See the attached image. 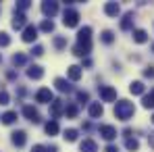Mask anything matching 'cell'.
Here are the masks:
<instances>
[{
    "label": "cell",
    "instance_id": "484cf974",
    "mask_svg": "<svg viewBox=\"0 0 154 152\" xmlns=\"http://www.w3.org/2000/svg\"><path fill=\"white\" fill-rule=\"evenodd\" d=\"M125 148L131 150V152H137L140 150V142H137L135 138H127V140H125Z\"/></svg>",
    "mask_w": 154,
    "mask_h": 152
},
{
    "label": "cell",
    "instance_id": "d4e9b609",
    "mask_svg": "<svg viewBox=\"0 0 154 152\" xmlns=\"http://www.w3.org/2000/svg\"><path fill=\"white\" fill-rule=\"evenodd\" d=\"M142 106H144V108H154V90L150 92V94H144Z\"/></svg>",
    "mask_w": 154,
    "mask_h": 152
},
{
    "label": "cell",
    "instance_id": "9a60e30c",
    "mask_svg": "<svg viewBox=\"0 0 154 152\" xmlns=\"http://www.w3.org/2000/svg\"><path fill=\"white\" fill-rule=\"evenodd\" d=\"M88 113H90V117H92V119H98V117H102V115H104V108H102V104H100V102H92V104H90V108H88Z\"/></svg>",
    "mask_w": 154,
    "mask_h": 152
},
{
    "label": "cell",
    "instance_id": "d590c367",
    "mask_svg": "<svg viewBox=\"0 0 154 152\" xmlns=\"http://www.w3.org/2000/svg\"><path fill=\"white\" fill-rule=\"evenodd\" d=\"M31 54H33V56H42V54H44V46H40V44H35V46L31 48Z\"/></svg>",
    "mask_w": 154,
    "mask_h": 152
},
{
    "label": "cell",
    "instance_id": "7402d4cb",
    "mask_svg": "<svg viewBox=\"0 0 154 152\" xmlns=\"http://www.w3.org/2000/svg\"><path fill=\"white\" fill-rule=\"evenodd\" d=\"M0 119H2V123H4V125H13V123L17 121V110H6Z\"/></svg>",
    "mask_w": 154,
    "mask_h": 152
},
{
    "label": "cell",
    "instance_id": "52a82bcc",
    "mask_svg": "<svg viewBox=\"0 0 154 152\" xmlns=\"http://www.w3.org/2000/svg\"><path fill=\"white\" fill-rule=\"evenodd\" d=\"M35 102H42V104L54 102L52 100V90H48V88H40V90L35 92Z\"/></svg>",
    "mask_w": 154,
    "mask_h": 152
},
{
    "label": "cell",
    "instance_id": "7c38bea8",
    "mask_svg": "<svg viewBox=\"0 0 154 152\" xmlns=\"http://www.w3.org/2000/svg\"><path fill=\"white\" fill-rule=\"evenodd\" d=\"M65 108H67V106H65V102H63V100H54L50 104V115L54 117V121H56V119L65 113Z\"/></svg>",
    "mask_w": 154,
    "mask_h": 152
},
{
    "label": "cell",
    "instance_id": "30bf717a",
    "mask_svg": "<svg viewBox=\"0 0 154 152\" xmlns=\"http://www.w3.org/2000/svg\"><path fill=\"white\" fill-rule=\"evenodd\" d=\"M13 27H15V29H25V27H27V17H25V13L15 11V15H13Z\"/></svg>",
    "mask_w": 154,
    "mask_h": 152
},
{
    "label": "cell",
    "instance_id": "44dd1931",
    "mask_svg": "<svg viewBox=\"0 0 154 152\" xmlns=\"http://www.w3.org/2000/svg\"><path fill=\"white\" fill-rule=\"evenodd\" d=\"M133 42L146 44V42H148V33H146L144 29H133Z\"/></svg>",
    "mask_w": 154,
    "mask_h": 152
},
{
    "label": "cell",
    "instance_id": "ab89813d",
    "mask_svg": "<svg viewBox=\"0 0 154 152\" xmlns=\"http://www.w3.org/2000/svg\"><path fill=\"white\" fill-rule=\"evenodd\" d=\"M148 144L154 148V131H150V133H148Z\"/></svg>",
    "mask_w": 154,
    "mask_h": 152
},
{
    "label": "cell",
    "instance_id": "7bdbcfd3",
    "mask_svg": "<svg viewBox=\"0 0 154 152\" xmlns=\"http://www.w3.org/2000/svg\"><path fill=\"white\" fill-rule=\"evenodd\" d=\"M106 152H117V146H106Z\"/></svg>",
    "mask_w": 154,
    "mask_h": 152
},
{
    "label": "cell",
    "instance_id": "cb8c5ba5",
    "mask_svg": "<svg viewBox=\"0 0 154 152\" xmlns=\"http://www.w3.org/2000/svg\"><path fill=\"white\" fill-rule=\"evenodd\" d=\"M44 129H46V133H48V135H56V133H58V123H56L54 119H50V121L44 125Z\"/></svg>",
    "mask_w": 154,
    "mask_h": 152
},
{
    "label": "cell",
    "instance_id": "8992f818",
    "mask_svg": "<svg viewBox=\"0 0 154 152\" xmlns=\"http://www.w3.org/2000/svg\"><path fill=\"white\" fill-rule=\"evenodd\" d=\"M23 115H25L27 121H31V123H40V113H38V108H33L31 104H25V106H23Z\"/></svg>",
    "mask_w": 154,
    "mask_h": 152
},
{
    "label": "cell",
    "instance_id": "1f68e13d",
    "mask_svg": "<svg viewBox=\"0 0 154 152\" xmlns=\"http://www.w3.org/2000/svg\"><path fill=\"white\" fill-rule=\"evenodd\" d=\"M29 6H31V2H29V0H19V2H17V6H15V11H21V13H23V11H27Z\"/></svg>",
    "mask_w": 154,
    "mask_h": 152
},
{
    "label": "cell",
    "instance_id": "b9f144b4",
    "mask_svg": "<svg viewBox=\"0 0 154 152\" xmlns=\"http://www.w3.org/2000/svg\"><path fill=\"white\" fill-rule=\"evenodd\" d=\"M83 67H92V60L90 58H83Z\"/></svg>",
    "mask_w": 154,
    "mask_h": 152
},
{
    "label": "cell",
    "instance_id": "83f0119b",
    "mask_svg": "<svg viewBox=\"0 0 154 152\" xmlns=\"http://www.w3.org/2000/svg\"><path fill=\"white\" fill-rule=\"evenodd\" d=\"M65 115H67L69 119H75L77 115H79V108H77V104H67V108H65Z\"/></svg>",
    "mask_w": 154,
    "mask_h": 152
},
{
    "label": "cell",
    "instance_id": "4dcf8cb0",
    "mask_svg": "<svg viewBox=\"0 0 154 152\" xmlns=\"http://www.w3.org/2000/svg\"><path fill=\"white\" fill-rule=\"evenodd\" d=\"M40 29H42V31H46V33H50L52 29H54L52 19H44V21H42V25H40Z\"/></svg>",
    "mask_w": 154,
    "mask_h": 152
},
{
    "label": "cell",
    "instance_id": "3957f363",
    "mask_svg": "<svg viewBox=\"0 0 154 152\" xmlns=\"http://www.w3.org/2000/svg\"><path fill=\"white\" fill-rule=\"evenodd\" d=\"M98 94H100L102 102H115L117 100V90L110 88V85H100L98 88Z\"/></svg>",
    "mask_w": 154,
    "mask_h": 152
},
{
    "label": "cell",
    "instance_id": "ee69618b",
    "mask_svg": "<svg viewBox=\"0 0 154 152\" xmlns=\"http://www.w3.org/2000/svg\"><path fill=\"white\" fill-rule=\"evenodd\" d=\"M152 123H154V115H152Z\"/></svg>",
    "mask_w": 154,
    "mask_h": 152
},
{
    "label": "cell",
    "instance_id": "5b68a950",
    "mask_svg": "<svg viewBox=\"0 0 154 152\" xmlns=\"http://www.w3.org/2000/svg\"><path fill=\"white\" fill-rule=\"evenodd\" d=\"M11 142L17 146V148H21V146H25L27 142V133L23 131V129H17V131H13L11 133Z\"/></svg>",
    "mask_w": 154,
    "mask_h": 152
},
{
    "label": "cell",
    "instance_id": "5bb4252c",
    "mask_svg": "<svg viewBox=\"0 0 154 152\" xmlns=\"http://www.w3.org/2000/svg\"><path fill=\"white\" fill-rule=\"evenodd\" d=\"M27 77H29V79H42V77H44V69H42L40 65H29Z\"/></svg>",
    "mask_w": 154,
    "mask_h": 152
},
{
    "label": "cell",
    "instance_id": "2e32d148",
    "mask_svg": "<svg viewBox=\"0 0 154 152\" xmlns=\"http://www.w3.org/2000/svg\"><path fill=\"white\" fill-rule=\"evenodd\" d=\"M54 85H56V90H58V92H67V94L73 90V88H71V83H69L65 77H56V79H54Z\"/></svg>",
    "mask_w": 154,
    "mask_h": 152
},
{
    "label": "cell",
    "instance_id": "ffe728a7",
    "mask_svg": "<svg viewBox=\"0 0 154 152\" xmlns=\"http://www.w3.org/2000/svg\"><path fill=\"white\" fill-rule=\"evenodd\" d=\"M67 75L71 81H79L81 79V67H77V65H71L69 69H67Z\"/></svg>",
    "mask_w": 154,
    "mask_h": 152
},
{
    "label": "cell",
    "instance_id": "74e56055",
    "mask_svg": "<svg viewBox=\"0 0 154 152\" xmlns=\"http://www.w3.org/2000/svg\"><path fill=\"white\" fill-rule=\"evenodd\" d=\"M144 77H148V79H152V77H154V67H152V65L144 69Z\"/></svg>",
    "mask_w": 154,
    "mask_h": 152
},
{
    "label": "cell",
    "instance_id": "836d02e7",
    "mask_svg": "<svg viewBox=\"0 0 154 152\" xmlns=\"http://www.w3.org/2000/svg\"><path fill=\"white\" fill-rule=\"evenodd\" d=\"M11 44V38H8V33L6 31H0V46L4 48V46H8Z\"/></svg>",
    "mask_w": 154,
    "mask_h": 152
},
{
    "label": "cell",
    "instance_id": "f35d334b",
    "mask_svg": "<svg viewBox=\"0 0 154 152\" xmlns=\"http://www.w3.org/2000/svg\"><path fill=\"white\" fill-rule=\"evenodd\" d=\"M31 152H48V150H46V146H42V144H35V146L31 148Z\"/></svg>",
    "mask_w": 154,
    "mask_h": 152
},
{
    "label": "cell",
    "instance_id": "d6986e66",
    "mask_svg": "<svg viewBox=\"0 0 154 152\" xmlns=\"http://www.w3.org/2000/svg\"><path fill=\"white\" fill-rule=\"evenodd\" d=\"M79 150L81 152H98V146H96L94 140H83V142L79 144Z\"/></svg>",
    "mask_w": 154,
    "mask_h": 152
},
{
    "label": "cell",
    "instance_id": "60d3db41",
    "mask_svg": "<svg viewBox=\"0 0 154 152\" xmlns=\"http://www.w3.org/2000/svg\"><path fill=\"white\" fill-rule=\"evenodd\" d=\"M46 150H48V152H56V150H58V148H56L54 144H50V146H46Z\"/></svg>",
    "mask_w": 154,
    "mask_h": 152
},
{
    "label": "cell",
    "instance_id": "f1b7e54d",
    "mask_svg": "<svg viewBox=\"0 0 154 152\" xmlns=\"http://www.w3.org/2000/svg\"><path fill=\"white\" fill-rule=\"evenodd\" d=\"M100 40H102L104 44H112V42H115V33H112L110 29H104L102 36H100Z\"/></svg>",
    "mask_w": 154,
    "mask_h": 152
},
{
    "label": "cell",
    "instance_id": "ac0fdd59",
    "mask_svg": "<svg viewBox=\"0 0 154 152\" xmlns=\"http://www.w3.org/2000/svg\"><path fill=\"white\" fill-rule=\"evenodd\" d=\"M90 40H92V27H81L77 31V42H90Z\"/></svg>",
    "mask_w": 154,
    "mask_h": 152
},
{
    "label": "cell",
    "instance_id": "8fae6325",
    "mask_svg": "<svg viewBox=\"0 0 154 152\" xmlns=\"http://www.w3.org/2000/svg\"><path fill=\"white\" fill-rule=\"evenodd\" d=\"M98 131H100V135H102L106 142H112V140L117 138V129H115L112 125H100Z\"/></svg>",
    "mask_w": 154,
    "mask_h": 152
},
{
    "label": "cell",
    "instance_id": "277c9868",
    "mask_svg": "<svg viewBox=\"0 0 154 152\" xmlns=\"http://www.w3.org/2000/svg\"><path fill=\"white\" fill-rule=\"evenodd\" d=\"M90 52H92V42H77L75 46H73V54L75 56H81V58L85 56L88 58Z\"/></svg>",
    "mask_w": 154,
    "mask_h": 152
},
{
    "label": "cell",
    "instance_id": "7a4b0ae2",
    "mask_svg": "<svg viewBox=\"0 0 154 152\" xmlns=\"http://www.w3.org/2000/svg\"><path fill=\"white\" fill-rule=\"evenodd\" d=\"M63 23H65V27H77V23H79V13H77L75 8L67 6L65 13H63Z\"/></svg>",
    "mask_w": 154,
    "mask_h": 152
},
{
    "label": "cell",
    "instance_id": "603a6c76",
    "mask_svg": "<svg viewBox=\"0 0 154 152\" xmlns=\"http://www.w3.org/2000/svg\"><path fill=\"white\" fill-rule=\"evenodd\" d=\"M144 90H146V88H144V83H142V81H131V83H129V92H131V94H135V96L144 94Z\"/></svg>",
    "mask_w": 154,
    "mask_h": 152
},
{
    "label": "cell",
    "instance_id": "6da1fadb",
    "mask_svg": "<svg viewBox=\"0 0 154 152\" xmlns=\"http://www.w3.org/2000/svg\"><path fill=\"white\" fill-rule=\"evenodd\" d=\"M133 113H135L133 102L119 100L117 104H115V117H117V119H121V121H129V119L133 117Z\"/></svg>",
    "mask_w": 154,
    "mask_h": 152
},
{
    "label": "cell",
    "instance_id": "e575fe53",
    "mask_svg": "<svg viewBox=\"0 0 154 152\" xmlns=\"http://www.w3.org/2000/svg\"><path fill=\"white\" fill-rule=\"evenodd\" d=\"M8 100H11V98H8V92H6V90H0V104L4 106V104H8Z\"/></svg>",
    "mask_w": 154,
    "mask_h": 152
},
{
    "label": "cell",
    "instance_id": "bcb514c9",
    "mask_svg": "<svg viewBox=\"0 0 154 152\" xmlns=\"http://www.w3.org/2000/svg\"><path fill=\"white\" fill-rule=\"evenodd\" d=\"M152 50H154V46H152Z\"/></svg>",
    "mask_w": 154,
    "mask_h": 152
},
{
    "label": "cell",
    "instance_id": "f546056e",
    "mask_svg": "<svg viewBox=\"0 0 154 152\" xmlns=\"http://www.w3.org/2000/svg\"><path fill=\"white\" fill-rule=\"evenodd\" d=\"M77 135H79V133H77V129H65V135H63V138H65L67 142H75Z\"/></svg>",
    "mask_w": 154,
    "mask_h": 152
},
{
    "label": "cell",
    "instance_id": "ba28073f",
    "mask_svg": "<svg viewBox=\"0 0 154 152\" xmlns=\"http://www.w3.org/2000/svg\"><path fill=\"white\" fill-rule=\"evenodd\" d=\"M42 13H44L48 19H52V17L58 13V2H52V0H48V2H42Z\"/></svg>",
    "mask_w": 154,
    "mask_h": 152
},
{
    "label": "cell",
    "instance_id": "e0dca14e",
    "mask_svg": "<svg viewBox=\"0 0 154 152\" xmlns=\"http://www.w3.org/2000/svg\"><path fill=\"white\" fill-rule=\"evenodd\" d=\"M131 27H133V11L125 13L123 19H121V29H123V31H129Z\"/></svg>",
    "mask_w": 154,
    "mask_h": 152
},
{
    "label": "cell",
    "instance_id": "d6a6232c",
    "mask_svg": "<svg viewBox=\"0 0 154 152\" xmlns=\"http://www.w3.org/2000/svg\"><path fill=\"white\" fill-rule=\"evenodd\" d=\"M54 46H56L58 50H63V48L67 46V40H65L63 36H56V38H54Z\"/></svg>",
    "mask_w": 154,
    "mask_h": 152
},
{
    "label": "cell",
    "instance_id": "8d00e7d4",
    "mask_svg": "<svg viewBox=\"0 0 154 152\" xmlns=\"http://www.w3.org/2000/svg\"><path fill=\"white\" fill-rule=\"evenodd\" d=\"M77 100H79V102H88V100H90V94L81 90V92H77Z\"/></svg>",
    "mask_w": 154,
    "mask_h": 152
},
{
    "label": "cell",
    "instance_id": "4fadbf2b",
    "mask_svg": "<svg viewBox=\"0 0 154 152\" xmlns=\"http://www.w3.org/2000/svg\"><path fill=\"white\" fill-rule=\"evenodd\" d=\"M119 13H121L119 2H106V4H104V15H108V17H117Z\"/></svg>",
    "mask_w": 154,
    "mask_h": 152
},
{
    "label": "cell",
    "instance_id": "9c48e42d",
    "mask_svg": "<svg viewBox=\"0 0 154 152\" xmlns=\"http://www.w3.org/2000/svg\"><path fill=\"white\" fill-rule=\"evenodd\" d=\"M23 42H27V44H31V42H35L38 40V27L35 25H27L25 29H23Z\"/></svg>",
    "mask_w": 154,
    "mask_h": 152
},
{
    "label": "cell",
    "instance_id": "f6af8a7d",
    "mask_svg": "<svg viewBox=\"0 0 154 152\" xmlns=\"http://www.w3.org/2000/svg\"><path fill=\"white\" fill-rule=\"evenodd\" d=\"M0 60H2V56H0Z\"/></svg>",
    "mask_w": 154,
    "mask_h": 152
},
{
    "label": "cell",
    "instance_id": "4316f807",
    "mask_svg": "<svg viewBox=\"0 0 154 152\" xmlns=\"http://www.w3.org/2000/svg\"><path fill=\"white\" fill-rule=\"evenodd\" d=\"M25 63H27V56L23 52H17V54L13 56V65H15V67H23Z\"/></svg>",
    "mask_w": 154,
    "mask_h": 152
}]
</instances>
